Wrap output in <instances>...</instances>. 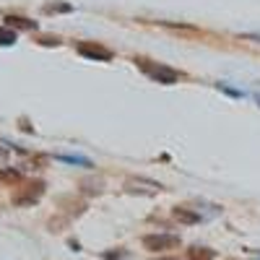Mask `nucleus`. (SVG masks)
<instances>
[{"mask_svg":"<svg viewBox=\"0 0 260 260\" xmlns=\"http://www.w3.org/2000/svg\"><path fill=\"white\" fill-rule=\"evenodd\" d=\"M138 68H141L148 78H154V81H159V83H167V86H172V83L180 81V73H177L175 68H169V65H161V62L138 60Z\"/></svg>","mask_w":260,"mask_h":260,"instance_id":"f257e3e1","label":"nucleus"},{"mask_svg":"<svg viewBox=\"0 0 260 260\" xmlns=\"http://www.w3.org/2000/svg\"><path fill=\"white\" fill-rule=\"evenodd\" d=\"M143 247L151 250V252L177 250L180 247V237L177 234H148V237H143Z\"/></svg>","mask_w":260,"mask_h":260,"instance_id":"f03ea898","label":"nucleus"},{"mask_svg":"<svg viewBox=\"0 0 260 260\" xmlns=\"http://www.w3.org/2000/svg\"><path fill=\"white\" fill-rule=\"evenodd\" d=\"M76 50H78L81 57H89V60H102V62L112 60V52L107 47H102V45H96V42H81Z\"/></svg>","mask_w":260,"mask_h":260,"instance_id":"7ed1b4c3","label":"nucleus"},{"mask_svg":"<svg viewBox=\"0 0 260 260\" xmlns=\"http://www.w3.org/2000/svg\"><path fill=\"white\" fill-rule=\"evenodd\" d=\"M42 192H45V185H42V182L26 185V190H24V192H16L13 203H16V206H31V203H37V201L42 198Z\"/></svg>","mask_w":260,"mask_h":260,"instance_id":"20e7f679","label":"nucleus"},{"mask_svg":"<svg viewBox=\"0 0 260 260\" xmlns=\"http://www.w3.org/2000/svg\"><path fill=\"white\" fill-rule=\"evenodd\" d=\"M125 185H127V190H133V192L136 190H141V192H159L161 190V185L154 182V180H136V177H130Z\"/></svg>","mask_w":260,"mask_h":260,"instance_id":"39448f33","label":"nucleus"},{"mask_svg":"<svg viewBox=\"0 0 260 260\" xmlns=\"http://www.w3.org/2000/svg\"><path fill=\"white\" fill-rule=\"evenodd\" d=\"M175 219H177L180 224H198L203 216L195 213V211H190V208H175Z\"/></svg>","mask_w":260,"mask_h":260,"instance_id":"423d86ee","label":"nucleus"},{"mask_svg":"<svg viewBox=\"0 0 260 260\" xmlns=\"http://www.w3.org/2000/svg\"><path fill=\"white\" fill-rule=\"evenodd\" d=\"M57 159H60V161H65V164L86 167V169H91V167H94V161H91V159H86V156H78V154H60Z\"/></svg>","mask_w":260,"mask_h":260,"instance_id":"0eeeda50","label":"nucleus"},{"mask_svg":"<svg viewBox=\"0 0 260 260\" xmlns=\"http://www.w3.org/2000/svg\"><path fill=\"white\" fill-rule=\"evenodd\" d=\"M6 26H8V29H37L34 21L21 18V16H8V18H6Z\"/></svg>","mask_w":260,"mask_h":260,"instance_id":"6e6552de","label":"nucleus"},{"mask_svg":"<svg viewBox=\"0 0 260 260\" xmlns=\"http://www.w3.org/2000/svg\"><path fill=\"white\" fill-rule=\"evenodd\" d=\"M187 255H190V260H213L216 257V252H211L206 247H190Z\"/></svg>","mask_w":260,"mask_h":260,"instance_id":"1a4fd4ad","label":"nucleus"},{"mask_svg":"<svg viewBox=\"0 0 260 260\" xmlns=\"http://www.w3.org/2000/svg\"><path fill=\"white\" fill-rule=\"evenodd\" d=\"M0 45H3V47L16 45V31L8 29V26H0Z\"/></svg>","mask_w":260,"mask_h":260,"instance_id":"9d476101","label":"nucleus"},{"mask_svg":"<svg viewBox=\"0 0 260 260\" xmlns=\"http://www.w3.org/2000/svg\"><path fill=\"white\" fill-rule=\"evenodd\" d=\"M73 6L71 3H47L45 6V13H71Z\"/></svg>","mask_w":260,"mask_h":260,"instance_id":"9b49d317","label":"nucleus"},{"mask_svg":"<svg viewBox=\"0 0 260 260\" xmlns=\"http://www.w3.org/2000/svg\"><path fill=\"white\" fill-rule=\"evenodd\" d=\"M18 177H21V175H18L16 169H0V180H6V182H11V185L18 182Z\"/></svg>","mask_w":260,"mask_h":260,"instance_id":"f8f14e48","label":"nucleus"},{"mask_svg":"<svg viewBox=\"0 0 260 260\" xmlns=\"http://www.w3.org/2000/svg\"><path fill=\"white\" fill-rule=\"evenodd\" d=\"M219 91L229 94V96H247V91H240V89H232L229 83H219Z\"/></svg>","mask_w":260,"mask_h":260,"instance_id":"ddd939ff","label":"nucleus"},{"mask_svg":"<svg viewBox=\"0 0 260 260\" xmlns=\"http://www.w3.org/2000/svg\"><path fill=\"white\" fill-rule=\"evenodd\" d=\"M252 99L260 104V83H255V89H252Z\"/></svg>","mask_w":260,"mask_h":260,"instance_id":"4468645a","label":"nucleus"},{"mask_svg":"<svg viewBox=\"0 0 260 260\" xmlns=\"http://www.w3.org/2000/svg\"><path fill=\"white\" fill-rule=\"evenodd\" d=\"M257 260H260V257H257Z\"/></svg>","mask_w":260,"mask_h":260,"instance_id":"2eb2a0df","label":"nucleus"}]
</instances>
